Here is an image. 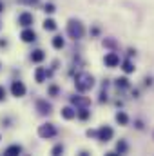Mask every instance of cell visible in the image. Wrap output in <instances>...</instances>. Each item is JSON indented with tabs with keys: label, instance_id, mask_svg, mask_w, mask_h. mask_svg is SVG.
I'll return each mask as SVG.
<instances>
[{
	"label": "cell",
	"instance_id": "obj_1",
	"mask_svg": "<svg viewBox=\"0 0 154 156\" xmlns=\"http://www.w3.org/2000/svg\"><path fill=\"white\" fill-rule=\"evenodd\" d=\"M75 85L80 93H85V91L94 87V76L89 73H78L76 78H75Z\"/></svg>",
	"mask_w": 154,
	"mask_h": 156
},
{
	"label": "cell",
	"instance_id": "obj_2",
	"mask_svg": "<svg viewBox=\"0 0 154 156\" xmlns=\"http://www.w3.org/2000/svg\"><path fill=\"white\" fill-rule=\"evenodd\" d=\"M83 24L80 22V20H75V18H71L69 22H67V35L71 37L73 40H80L83 37Z\"/></svg>",
	"mask_w": 154,
	"mask_h": 156
},
{
	"label": "cell",
	"instance_id": "obj_3",
	"mask_svg": "<svg viewBox=\"0 0 154 156\" xmlns=\"http://www.w3.org/2000/svg\"><path fill=\"white\" fill-rule=\"evenodd\" d=\"M113 136H114V131H113V127H109V125H103V127H100L98 131H96V138L100 140V142H111L113 140Z\"/></svg>",
	"mask_w": 154,
	"mask_h": 156
},
{
	"label": "cell",
	"instance_id": "obj_4",
	"mask_svg": "<svg viewBox=\"0 0 154 156\" xmlns=\"http://www.w3.org/2000/svg\"><path fill=\"white\" fill-rule=\"evenodd\" d=\"M54 134H56V127H54L53 123H44V125H40L38 127V136L40 138H44V140L53 138Z\"/></svg>",
	"mask_w": 154,
	"mask_h": 156
},
{
	"label": "cell",
	"instance_id": "obj_5",
	"mask_svg": "<svg viewBox=\"0 0 154 156\" xmlns=\"http://www.w3.org/2000/svg\"><path fill=\"white\" fill-rule=\"evenodd\" d=\"M11 94L16 96V98H22V96L26 94V85H24V82L15 80V82L11 83Z\"/></svg>",
	"mask_w": 154,
	"mask_h": 156
},
{
	"label": "cell",
	"instance_id": "obj_6",
	"mask_svg": "<svg viewBox=\"0 0 154 156\" xmlns=\"http://www.w3.org/2000/svg\"><path fill=\"white\" fill-rule=\"evenodd\" d=\"M35 22V16L29 13V11H24V13H20V16H18V24L22 26V27H31V24Z\"/></svg>",
	"mask_w": 154,
	"mask_h": 156
},
{
	"label": "cell",
	"instance_id": "obj_7",
	"mask_svg": "<svg viewBox=\"0 0 154 156\" xmlns=\"http://www.w3.org/2000/svg\"><path fill=\"white\" fill-rule=\"evenodd\" d=\"M37 111H38L40 115H51L53 105L47 100H37Z\"/></svg>",
	"mask_w": 154,
	"mask_h": 156
},
{
	"label": "cell",
	"instance_id": "obj_8",
	"mask_svg": "<svg viewBox=\"0 0 154 156\" xmlns=\"http://www.w3.org/2000/svg\"><path fill=\"white\" fill-rule=\"evenodd\" d=\"M103 62H105V66L107 67H116L118 64H120V56H118V53H107L105 55V58H103Z\"/></svg>",
	"mask_w": 154,
	"mask_h": 156
},
{
	"label": "cell",
	"instance_id": "obj_9",
	"mask_svg": "<svg viewBox=\"0 0 154 156\" xmlns=\"http://www.w3.org/2000/svg\"><path fill=\"white\" fill-rule=\"evenodd\" d=\"M20 38H22V42L29 44V42H35V40H37V33H35L31 27H26V29L20 33Z\"/></svg>",
	"mask_w": 154,
	"mask_h": 156
},
{
	"label": "cell",
	"instance_id": "obj_10",
	"mask_svg": "<svg viewBox=\"0 0 154 156\" xmlns=\"http://www.w3.org/2000/svg\"><path fill=\"white\" fill-rule=\"evenodd\" d=\"M71 104L73 105H76V107H89V104H91V100L89 98H85V96H71Z\"/></svg>",
	"mask_w": 154,
	"mask_h": 156
},
{
	"label": "cell",
	"instance_id": "obj_11",
	"mask_svg": "<svg viewBox=\"0 0 154 156\" xmlns=\"http://www.w3.org/2000/svg\"><path fill=\"white\" fill-rule=\"evenodd\" d=\"M20 153H22V145H18V144H13V145H9V147L4 151L5 156H15V154H20Z\"/></svg>",
	"mask_w": 154,
	"mask_h": 156
},
{
	"label": "cell",
	"instance_id": "obj_12",
	"mask_svg": "<svg viewBox=\"0 0 154 156\" xmlns=\"http://www.w3.org/2000/svg\"><path fill=\"white\" fill-rule=\"evenodd\" d=\"M44 58H45V53H44L42 49H35V51L31 53V60H33L35 64H40V62H44Z\"/></svg>",
	"mask_w": 154,
	"mask_h": 156
},
{
	"label": "cell",
	"instance_id": "obj_13",
	"mask_svg": "<svg viewBox=\"0 0 154 156\" xmlns=\"http://www.w3.org/2000/svg\"><path fill=\"white\" fill-rule=\"evenodd\" d=\"M62 118H65V120H73V118H76V111L73 109V107H64L62 109Z\"/></svg>",
	"mask_w": 154,
	"mask_h": 156
},
{
	"label": "cell",
	"instance_id": "obj_14",
	"mask_svg": "<svg viewBox=\"0 0 154 156\" xmlns=\"http://www.w3.org/2000/svg\"><path fill=\"white\" fill-rule=\"evenodd\" d=\"M121 69H123V73L129 75V73H134L136 67H134V64H132L131 60H123V62H121Z\"/></svg>",
	"mask_w": 154,
	"mask_h": 156
},
{
	"label": "cell",
	"instance_id": "obj_15",
	"mask_svg": "<svg viewBox=\"0 0 154 156\" xmlns=\"http://www.w3.org/2000/svg\"><path fill=\"white\" fill-rule=\"evenodd\" d=\"M116 122H118L120 125H127V123H129V116H127V113L118 111V113H116Z\"/></svg>",
	"mask_w": 154,
	"mask_h": 156
},
{
	"label": "cell",
	"instance_id": "obj_16",
	"mask_svg": "<svg viewBox=\"0 0 154 156\" xmlns=\"http://www.w3.org/2000/svg\"><path fill=\"white\" fill-rule=\"evenodd\" d=\"M45 76H47V71H45L44 67H38V69L35 71V80H37L38 83H42V82L45 80Z\"/></svg>",
	"mask_w": 154,
	"mask_h": 156
},
{
	"label": "cell",
	"instance_id": "obj_17",
	"mask_svg": "<svg viewBox=\"0 0 154 156\" xmlns=\"http://www.w3.org/2000/svg\"><path fill=\"white\" fill-rule=\"evenodd\" d=\"M127 149H129V145H127L125 140H120V142L116 144V153H118V154H125Z\"/></svg>",
	"mask_w": 154,
	"mask_h": 156
},
{
	"label": "cell",
	"instance_id": "obj_18",
	"mask_svg": "<svg viewBox=\"0 0 154 156\" xmlns=\"http://www.w3.org/2000/svg\"><path fill=\"white\" fill-rule=\"evenodd\" d=\"M44 29H45V31H54V29H56V22H54L53 18H45V20H44Z\"/></svg>",
	"mask_w": 154,
	"mask_h": 156
},
{
	"label": "cell",
	"instance_id": "obj_19",
	"mask_svg": "<svg viewBox=\"0 0 154 156\" xmlns=\"http://www.w3.org/2000/svg\"><path fill=\"white\" fill-rule=\"evenodd\" d=\"M76 116L80 118V120H87V118L91 116V111H89L87 107H80L76 111Z\"/></svg>",
	"mask_w": 154,
	"mask_h": 156
},
{
	"label": "cell",
	"instance_id": "obj_20",
	"mask_svg": "<svg viewBox=\"0 0 154 156\" xmlns=\"http://www.w3.org/2000/svg\"><path fill=\"white\" fill-rule=\"evenodd\" d=\"M51 44H53V47H54V49H62L65 42H64V38H62L60 35H56V37L53 38V42H51Z\"/></svg>",
	"mask_w": 154,
	"mask_h": 156
},
{
	"label": "cell",
	"instance_id": "obj_21",
	"mask_svg": "<svg viewBox=\"0 0 154 156\" xmlns=\"http://www.w3.org/2000/svg\"><path fill=\"white\" fill-rule=\"evenodd\" d=\"M116 87H121V89H127V87H129V80H127L125 76L118 78V80H116Z\"/></svg>",
	"mask_w": 154,
	"mask_h": 156
},
{
	"label": "cell",
	"instance_id": "obj_22",
	"mask_svg": "<svg viewBox=\"0 0 154 156\" xmlns=\"http://www.w3.org/2000/svg\"><path fill=\"white\" fill-rule=\"evenodd\" d=\"M44 11H45L47 15H53V13L56 11V7H54V4H51V2H49V4H45V5H44Z\"/></svg>",
	"mask_w": 154,
	"mask_h": 156
},
{
	"label": "cell",
	"instance_id": "obj_23",
	"mask_svg": "<svg viewBox=\"0 0 154 156\" xmlns=\"http://www.w3.org/2000/svg\"><path fill=\"white\" fill-rule=\"evenodd\" d=\"M62 153H64V145H62V144L54 145V147H53V151H51V154H62Z\"/></svg>",
	"mask_w": 154,
	"mask_h": 156
},
{
	"label": "cell",
	"instance_id": "obj_24",
	"mask_svg": "<svg viewBox=\"0 0 154 156\" xmlns=\"http://www.w3.org/2000/svg\"><path fill=\"white\" fill-rule=\"evenodd\" d=\"M103 45H105V47H116V42L111 40V38H107V40H103Z\"/></svg>",
	"mask_w": 154,
	"mask_h": 156
},
{
	"label": "cell",
	"instance_id": "obj_25",
	"mask_svg": "<svg viewBox=\"0 0 154 156\" xmlns=\"http://www.w3.org/2000/svg\"><path fill=\"white\" fill-rule=\"evenodd\" d=\"M49 94H51V96H56V94H58V87H56V85H51V87H49Z\"/></svg>",
	"mask_w": 154,
	"mask_h": 156
},
{
	"label": "cell",
	"instance_id": "obj_26",
	"mask_svg": "<svg viewBox=\"0 0 154 156\" xmlns=\"http://www.w3.org/2000/svg\"><path fill=\"white\" fill-rule=\"evenodd\" d=\"M20 4H26V5H35V4H38V0H18Z\"/></svg>",
	"mask_w": 154,
	"mask_h": 156
},
{
	"label": "cell",
	"instance_id": "obj_27",
	"mask_svg": "<svg viewBox=\"0 0 154 156\" xmlns=\"http://www.w3.org/2000/svg\"><path fill=\"white\" fill-rule=\"evenodd\" d=\"M2 100H5V89H4V85H0V102Z\"/></svg>",
	"mask_w": 154,
	"mask_h": 156
},
{
	"label": "cell",
	"instance_id": "obj_28",
	"mask_svg": "<svg viewBox=\"0 0 154 156\" xmlns=\"http://www.w3.org/2000/svg\"><path fill=\"white\" fill-rule=\"evenodd\" d=\"M87 136H96V131H93V129H89V131H87Z\"/></svg>",
	"mask_w": 154,
	"mask_h": 156
},
{
	"label": "cell",
	"instance_id": "obj_29",
	"mask_svg": "<svg viewBox=\"0 0 154 156\" xmlns=\"http://www.w3.org/2000/svg\"><path fill=\"white\" fill-rule=\"evenodd\" d=\"M100 96H102V98H100V102H105V100H107V94H105V93H102Z\"/></svg>",
	"mask_w": 154,
	"mask_h": 156
},
{
	"label": "cell",
	"instance_id": "obj_30",
	"mask_svg": "<svg viewBox=\"0 0 154 156\" xmlns=\"http://www.w3.org/2000/svg\"><path fill=\"white\" fill-rule=\"evenodd\" d=\"M2 11H4V2L0 0V13H2Z\"/></svg>",
	"mask_w": 154,
	"mask_h": 156
},
{
	"label": "cell",
	"instance_id": "obj_31",
	"mask_svg": "<svg viewBox=\"0 0 154 156\" xmlns=\"http://www.w3.org/2000/svg\"><path fill=\"white\" fill-rule=\"evenodd\" d=\"M152 138H154V134H152Z\"/></svg>",
	"mask_w": 154,
	"mask_h": 156
}]
</instances>
